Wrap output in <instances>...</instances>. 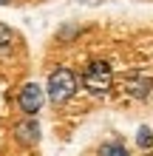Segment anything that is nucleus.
<instances>
[{"label": "nucleus", "instance_id": "1", "mask_svg": "<svg viewBox=\"0 0 153 156\" xmlns=\"http://www.w3.org/2000/svg\"><path fill=\"white\" fill-rule=\"evenodd\" d=\"M46 88H48V99H51V102H57V105L68 102V99L77 94V77H74V71H71V68H54Z\"/></svg>", "mask_w": 153, "mask_h": 156}, {"label": "nucleus", "instance_id": "2", "mask_svg": "<svg viewBox=\"0 0 153 156\" xmlns=\"http://www.w3.org/2000/svg\"><path fill=\"white\" fill-rule=\"evenodd\" d=\"M82 85L85 91H91L94 97H105L108 91L113 85V74H111V66H108L105 60H94L88 71L82 74Z\"/></svg>", "mask_w": 153, "mask_h": 156}, {"label": "nucleus", "instance_id": "3", "mask_svg": "<svg viewBox=\"0 0 153 156\" xmlns=\"http://www.w3.org/2000/svg\"><path fill=\"white\" fill-rule=\"evenodd\" d=\"M43 102H46V94H43V88L37 85V82H26L23 91L17 94V105H20V111H23L26 116L40 114Z\"/></svg>", "mask_w": 153, "mask_h": 156}, {"label": "nucleus", "instance_id": "4", "mask_svg": "<svg viewBox=\"0 0 153 156\" xmlns=\"http://www.w3.org/2000/svg\"><path fill=\"white\" fill-rule=\"evenodd\" d=\"M14 139L20 145H37L40 142V122L34 116H29L26 122H20L14 128Z\"/></svg>", "mask_w": 153, "mask_h": 156}, {"label": "nucleus", "instance_id": "5", "mask_svg": "<svg viewBox=\"0 0 153 156\" xmlns=\"http://www.w3.org/2000/svg\"><path fill=\"white\" fill-rule=\"evenodd\" d=\"M125 91H128L130 97H136V99H145L150 91H153V82L148 77H128V82H125Z\"/></svg>", "mask_w": 153, "mask_h": 156}, {"label": "nucleus", "instance_id": "6", "mask_svg": "<svg viewBox=\"0 0 153 156\" xmlns=\"http://www.w3.org/2000/svg\"><path fill=\"white\" fill-rule=\"evenodd\" d=\"M14 43H17L14 31L9 29L6 23H0V57H6V54H12V51H14Z\"/></svg>", "mask_w": 153, "mask_h": 156}, {"label": "nucleus", "instance_id": "7", "mask_svg": "<svg viewBox=\"0 0 153 156\" xmlns=\"http://www.w3.org/2000/svg\"><path fill=\"white\" fill-rule=\"evenodd\" d=\"M99 156H130V153H128V148L119 145V142H108V145H102V148H99Z\"/></svg>", "mask_w": 153, "mask_h": 156}, {"label": "nucleus", "instance_id": "8", "mask_svg": "<svg viewBox=\"0 0 153 156\" xmlns=\"http://www.w3.org/2000/svg\"><path fill=\"white\" fill-rule=\"evenodd\" d=\"M136 145H139V148H153V131H150V128H145V125H142L139 128V133H136Z\"/></svg>", "mask_w": 153, "mask_h": 156}, {"label": "nucleus", "instance_id": "9", "mask_svg": "<svg viewBox=\"0 0 153 156\" xmlns=\"http://www.w3.org/2000/svg\"><path fill=\"white\" fill-rule=\"evenodd\" d=\"M9 3H12V0H0V6H9Z\"/></svg>", "mask_w": 153, "mask_h": 156}]
</instances>
